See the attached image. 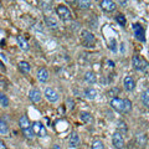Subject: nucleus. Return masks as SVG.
<instances>
[{
  "label": "nucleus",
  "mask_w": 149,
  "mask_h": 149,
  "mask_svg": "<svg viewBox=\"0 0 149 149\" xmlns=\"http://www.w3.org/2000/svg\"><path fill=\"white\" fill-rule=\"evenodd\" d=\"M85 97L87 100H95L96 97H97V91L95 90V88H86L85 90Z\"/></svg>",
  "instance_id": "17"
},
{
  "label": "nucleus",
  "mask_w": 149,
  "mask_h": 149,
  "mask_svg": "<svg viewBox=\"0 0 149 149\" xmlns=\"http://www.w3.org/2000/svg\"><path fill=\"white\" fill-rule=\"evenodd\" d=\"M80 118H81L82 122L86 123V124H91L92 120H93L91 113H88V112H81V113H80Z\"/></svg>",
  "instance_id": "15"
},
{
  "label": "nucleus",
  "mask_w": 149,
  "mask_h": 149,
  "mask_svg": "<svg viewBox=\"0 0 149 149\" xmlns=\"http://www.w3.org/2000/svg\"><path fill=\"white\" fill-rule=\"evenodd\" d=\"M8 133H9L8 124L4 122L3 119H0V134H3V136H8Z\"/></svg>",
  "instance_id": "24"
},
{
  "label": "nucleus",
  "mask_w": 149,
  "mask_h": 149,
  "mask_svg": "<svg viewBox=\"0 0 149 149\" xmlns=\"http://www.w3.org/2000/svg\"><path fill=\"white\" fill-rule=\"evenodd\" d=\"M16 41H17V44H19V46H20L21 50H24V51L29 50V42H27V41L25 40L24 36H20V35H19V36L16 37Z\"/></svg>",
  "instance_id": "14"
},
{
  "label": "nucleus",
  "mask_w": 149,
  "mask_h": 149,
  "mask_svg": "<svg viewBox=\"0 0 149 149\" xmlns=\"http://www.w3.org/2000/svg\"><path fill=\"white\" fill-rule=\"evenodd\" d=\"M112 143L116 149H123L124 148V138L120 132H116L112 136Z\"/></svg>",
  "instance_id": "4"
},
{
  "label": "nucleus",
  "mask_w": 149,
  "mask_h": 149,
  "mask_svg": "<svg viewBox=\"0 0 149 149\" xmlns=\"http://www.w3.org/2000/svg\"><path fill=\"white\" fill-rule=\"evenodd\" d=\"M132 111V102L129 100H123V113H129Z\"/></svg>",
  "instance_id": "25"
},
{
  "label": "nucleus",
  "mask_w": 149,
  "mask_h": 149,
  "mask_svg": "<svg viewBox=\"0 0 149 149\" xmlns=\"http://www.w3.org/2000/svg\"><path fill=\"white\" fill-rule=\"evenodd\" d=\"M81 34H82V35H81V37H82V42L85 44V46H87V47H92V46H95V42H96L95 36H93L90 31L82 30Z\"/></svg>",
  "instance_id": "2"
},
{
  "label": "nucleus",
  "mask_w": 149,
  "mask_h": 149,
  "mask_svg": "<svg viewBox=\"0 0 149 149\" xmlns=\"http://www.w3.org/2000/svg\"><path fill=\"white\" fill-rule=\"evenodd\" d=\"M133 31H134V35H136V37L139 41H146V31H144L143 26L141 24H134Z\"/></svg>",
  "instance_id": "7"
},
{
  "label": "nucleus",
  "mask_w": 149,
  "mask_h": 149,
  "mask_svg": "<svg viewBox=\"0 0 149 149\" xmlns=\"http://www.w3.org/2000/svg\"><path fill=\"white\" fill-rule=\"evenodd\" d=\"M0 6H1V4H0Z\"/></svg>",
  "instance_id": "39"
},
{
  "label": "nucleus",
  "mask_w": 149,
  "mask_h": 149,
  "mask_svg": "<svg viewBox=\"0 0 149 149\" xmlns=\"http://www.w3.org/2000/svg\"><path fill=\"white\" fill-rule=\"evenodd\" d=\"M56 13H57L58 17L63 21H68V20H71V17H72L70 9L67 6H65V5H58L57 8H56Z\"/></svg>",
  "instance_id": "1"
},
{
  "label": "nucleus",
  "mask_w": 149,
  "mask_h": 149,
  "mask_svg": "<svg viewBox=\"0 0 149 149\" xmlns=\"http://www.w3.org/2000/svg\"><path fill=\"white\" fill-rule=\"evenodd\" d=\"M123 85H124V88L125 91H133L134 87H136V81H134V78L132 76H125L124 77V81H123Z\"/></svg>",
  "instance_id": "10"
},
{
  "label": "nucleus",
  "mask_w": 149,
  "mask_h": 149,
  "mask_svg": "<svg viewBox=\"0 0 149 149\" xmlns=\"http://www.w3.org/2000/svg\"><path fill=\"white\" fill-rule=\"evenodd\" d=\"M29 97L34 103H39L41 101V92L37 90V88H32V90H30V92H29Z\"/></svg>",
  "instance_id": "11"
},
{
  "label": "nucleus",
  "mask_w": 149,
  "mask_h": 149,
  "mask_svg": "<svg viewBox=\"0 0 149 149\" xmlns=\"http://www.w3.org/2000/svg\"><path fill=\"white\" fill-rule=\"evenodd\" d=\"M132 62H133V67H134L136 71H144L146 67H147V62L144 61V60L139 55H134L133 56Z\"/></svg>",
  "instance_id": "3"
},
{
  "label": "nucleus",
  "mask_w": 149,
  "mask_h": 149,
  "mask_svg": "<svg viewBox=\"0 0 149 149\" xmlns=\"http://www.w3.org/2000/svg\"><path fill=\"white\" fill-rule=\"evenodd\" d=\"M118 128H119V130L122 129L123 133H127V125H125V123L123 122V120H119L118 122Z\"/></svg>",
  "instance_id": "32"
},
{
  "label": "nucleus",
  "mask_w": 149,
  "mask_h": 149,
  "mask_svg": "<svg viewBox=\"0 0 149 149\" xmlns=\"http://www.w3.org/2000/svg\"><path fill=\"white\" fill-rule=\"evenodd\" d=\"M116 20H117V22L120 26H125V22H127V20H125V16L123 15V14H118V15L116 16Z\"/></svg>",
  "instance_id": "30"
},
{
  "label": "nucleus",
  "mask_w": 149,
  "mask_h": 149,
  "mask_svg": "<svg viewBox=\"0 0 149 149\" xmlns=\"http://www.w3.org/2000/svg\"><path fill=\"white\" fill-rule=\"evenodd\" d=\"M85 81H86L87 83H90V85H93V83H96L97 77H96V74L93 73V72L88 71V72H86V74H85Z\"/></svg>",
  "instance_id": "21"
},
{
  "label": "nucleus",
  "mask_w": 149,
  "mask_h": 149,
  "mask_svg": "<svg viewBox=\"0 0 149 149\" xmlns=\"http://www.w3.org/2000/svg\"><path fill=\"white\" fill-rule=\"evenodd\" d=\"M0 149H8V148H6V146L4 144V142H3V141H0Z\"/></svg>",
  "instance_id": "35"
},
{
  "label": "nucleus",
  "mask_w": 149,
  "mask_h": 149,
  "mask_svg": "<svg viewBox=\"0 0 149 149\" xmlns=\"http://www.w3.org/2000/svg\"><path fill=\"white\" fill-rule=\"evenodd\" d=\"M0 104L3 107H8L9 106V98L6 95H4V93H0Z\"/></svg>",
  "instance_id": "28"
},
{
  "label": "nucleus",
  "mask_w": 149,
  "mask_h": 149,
  "mask_svg": "<svg viewBox=\"0 0 149 149\" xmlns=\"http://www.w3.org/2000/svg\"><path fill=\"white\" fill-rule=\"evenodd\" d=\"M45 22H46V25H47L49 27H51V29H57V26H58L57 20H55L52 16H46L45 17Z\"/></svg>",
  "instance_id": "16"
},
{
  "label": "nucleus",
  "mask_w": 149,
  "mask_h": 149,
  "mask_svg": "<svg viewBox=\"0 0 149 149\" xmlns=\"http://www.w3.org/2000/svg\"><path fill=\"white\" fill-rule=\"evenodd\" d=\"M136 142H137V146L138 147H141V148H144L146 147V144H147V137L144 136V134H137V137H136Z\"/></svg>",
  "instance_id": "19"
},
{
  "label": "nucleus",
  "mask_w": 149,
  "mask_h": 149,
  "mask_svg": "<svg viewBox=\"0 0 149 149\" xmlns=\"http://www.w3.org/2000/svg\"><path fill=\"white\" fill-rule=\"evenodd\" d=\"M19 125H20L21 129H26L30 127V120L26 116H21L20 119H19Z\"/></svg>",
  "instance_id": "20"
},
{
  "label": "nucleus",
  "mask_w": 149,
  "mask_h": 149,
  "mask_svg": "<svg viewBox=\"0 0 149 149\" xmlns=\"http://www.w3.org/2000/svg\"><path fill=\"white\" fill-rule=\"evenodd\" d=\"M22 132H24L25 137H26V138H29V139H32V138L35 137V133H34V130H32L31 127L26 128V129H22Z\"/></svg>",
  "instance_id": "26"
},
{
  "label": "nucleus",
  "mask_w": 149,
  "mask_h": 149,
  "mask_svg": "<svg viewBox=\"0 0 149 149\" xmlns=\"http://www.w3.org/2000/svg\"><path fill=\"white\" fill-rule=\"evenodd\" d=\"M54 149H62V148L60 147V146H55V147H54Z\"/></svg>",
  "instance_id": "38"
},
{
  "label": "nucleus",
  "mask_w": 149,
  "mask_h": 149,
  "mask_svg": "<svg viewBox=\"0 0 149 149\" xmlns=\"http://www.w3.org/2000/svg\"><path fill=\"white\" fill-rule=\"evenodd\" d=\"M92 149H104V146L100 139H96V141H93V143H92Z\"/></svg>",
  "instance_id": "31"
},
{
  "label": "nucleus",
  "mask_w": 149,
  "mask_h": 149,
  "mask_svg": "<svg viewBox=\"0 0 149 149\" xmlns=\"http://www.w3.org/2000/svg\"><path fill=\"white\" fill-rule=\"evenodd\" d=\"M109 47L112 51H117V46H116V40L114 39H112L109 41Z\"/></svg>",
  "instance_id": "33"
},
{
  "label": "nucleus",
  "mask_w": 149,
  "mask_h": 149,
  "mask_svg": "<svg viewBox=\"0 0 149 149\" xmlns=\"http://www.w3.org/2000/svg\"><path fill=\"white\" fill-rule=\"evenodd\" d=\"M19 68H20V71L22 73H25V74L30 73V70H31L30 63L26 62V61H20V62H19Z\"/></svg>",
  "instance_id": "18"
},
{
  "label": "nucleus",
  "mask_w": 149,
  "mask_h": 149,
  "mask_svg": "<svg viewBox=\"0 0 149 149\" xmlns=\"http://www.w3.org/2000/svg\"><path fill=\"white\" fill-rule=\"evenodd\" d=\"M100 6L102 8V10L106 13H113L116 10V8H117V5H116V3L113 0H102L100 3Z\"/></svg>",
  "instance_id": "5"
},
{
  "label": "nucleus",
  "mask_w": 149,
  "mask_h": 149,
  "mask_svg": "<svg viewBox=\"0 0 149 149\" xmlns=\"http://www.w3.org/2000/svg\"><path fill=\"white\" fill-rule=\"evenodd\" d=\"M65 1H67V3H74L76 0H65Z\"/></svg>",
  "instance_id": "37"
},
{
  "label": "nucleus",
  "mask_w": 149,
  "mask_h": 149,
  "mask_svg": "<svg viewBox=\"0 0 149 149\" xmlns=\"http://www.w3.org/2000/svg\"><path fill=\"white\" fill-rule=\"evenodd\" d=\"M45 97L47 98V101H50V102H56L58 100V93L56 92L54 88H50V87H47L45 90Z\"/></svg>",
  "instance_id": "9"
},
{
  "label": "nucleus",
  "mask_w": 149,
  "mask_h": 149,
  "mask_svg": "<svg viewBox=\"0 0 149 149\" xmlns=\"http://www.w3.org/2000/svg\"><path fill=\"white\" fill-rule=\"evenodd\" d=\"M77 6L80 9H90L91 8V0H77Z\"/></svg>",
  "instance_id": "23"
},
{
  "label": "nucleus",
  "mask_w": 149,
  "mask_h": 149,
  "mask_svg": "<svg viewBox=\"0 0 149 149\" xmlns=\"http://www.w3.org/2000/svg\"><path fill=\"white\" fill-rule=\"evenodd\" d=\"M68 143H70V147L72 148H77L80 146V137L76 132H72L71 136H70V139H68Z\"/></svg>",
  "instance_id": "12"
},
{
  "label": "nucleus",
  "mask_w": 149,
  "mask_h": 149,
  "mask_svg": "<svg viewBox=\"0 0 149 149\" xmlns=\"http://www.w3.org/2000/svg\"><path fill=\"white\" fill-rule=\"evenodd\" d=\"M109 104L114 111L119 112V113H123V100H120L119 97H114V98H112L111 102H109Z\"/></svg>",
  "instance_id": "8"
},
{
  "label": "nucleus",
  "mask_w": 149,
  "mask_h": 149,
  "mask_svg": "<svg viewBox=\"0 0 149 149\" xmlns=\"http://www.w3.org/2000/svg\"><path fill=\"white\" fill-rule=\"evenodd\" d=\"M142 101H143V103L146 104L147 107H149V88L143 92V95H142Z\"/></svg>",
  "instance_id": "27"
},
{
  "label": "nucleus",
  "mask_w": 149,
  "mask_h": 149,
  "mask_svg": "<svg viewBox=\"0 0 149 149\" xmlns=\"http://www.w3.org/2000/svg\"><path fill=\"white\" fill-rule=\"evenodd\" d=\"M39 4L42 10L47 11L51 10V6H52V0H39Z\"/></svg>",
  "instance_id": "22"
},
{
  "label": "nucleus",
  "mask_w": 149,
  "mask_h": 149,
  "mask_svg": "<svg viewBox=\"0 0 149 149\" xmlns=\"http://www.w3.org/2000/svg\"><path fill=\"white\" fill-rule=\"evenodd\" d=\"M107 63H108V66H111V67H113V66H114V65H113V61H108Z\"/></svg>",
  "instance_id": "36"
},
{
  "label": "nucleus",
  "mask_w": 149,
  "mask_h": 149,
  "mask_svg": "<svg viewBox=\"0 0 149 149\" xmlns=\"http://www.w3.org/2000/svg\"><path fill=\"white\" fill-rule=\"evenodd\" d=\"M114 3H117V4H119V5H122V6H124L125 4H127V0H116Z\"/></svg>",
  "instance_id": "34"
},
{
  "label": "nucleus",
  "mask_w": 149,
  "mask_h": 149,
  "mask_svg": "<svg viewBox=\"0 0 149 149\" xmlns=\"http://www.w3.org/2000/svg\"><path fill=\"white\" fill-rule=\"evenodd\" d=\"M32 130H34L35 136H39V137H46V134H47V132H46V128L44 127L42 123L40 122H35L34 124L31 125Z\"/></svg>",
  "instance_id": "6"
},
{
  "label": "nucleus",
  "mask_w": 149,
  "mask_h": 149,
  "mask_svg": "<svg viewBox=\"0 0 149 149\" xmlns=\"http://www.w3.org/2000/svg\"><path fill=\"white\" fill-rule=\"evenodd\" d=\"M118 95H119V90H118L117 87L112 88V90H109V91H108V93H107V96H108L111 100H112V98H114V97H117Z\"/></svg>",
  "instance_id": "29"
},
{
  "label": "nucleus",
  "mask_w": 149,
  "mask_h": 149,
  "mask_svg": "<svg viewBox=\"0 0 149 149\" xmlns=\"http://www.w3.org/2000/svg\"><path fill=\"white\" fill-rule=\"evenodd\" d=\"M37 78L40 82H46L49 80V71L46 68H40L37 71Z\"/></svg>",
  "instance_id": "13"
}]
</instances>
